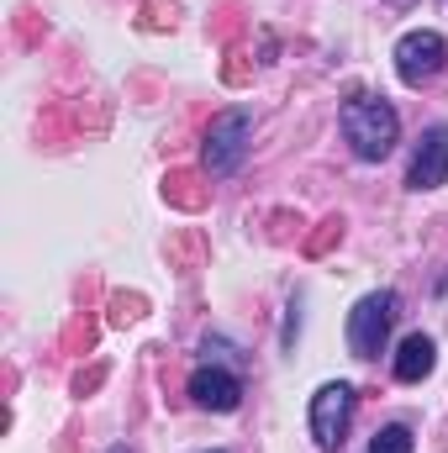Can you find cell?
Segmentation results:
<instances>
[{
    "label": "cell",
    "mask_w": 448,
    "mask_h": 453,
    "mask_svg": "<svg viewBox=\"0 0 448 453\" xmlns=\"http://www.w3.org/2000/svg\"><path fill=\"white\" fill-rule=\"evenodd\" d=\"M248 137H253V116L248 111H222L212 121V132H206V169L212 174H232L237 164H243V153H248Z\"/></svg>",
    "instance_id": "3957f363"
},
{
    "label": "cell",
    "mask_w": 448,
    "mask_h": 453,
    "mask_svg": "<svg viewBox=\"0 0 448 453\" xmlns=\"http://www.w3.org/2000/svg\"><path fill=\"white\" fill-rule=\"evenodd\" d=\"M369 453H412V433L406 427H380L369 438Z\"/></svg>",
    "instance_id": "9c48e42d"
},
{
    "label": "cell",
    "mask_w": 448,
    "mask_h": 453,
    "mask_svg": "<svg viewBox=\"0 0 448 453\" xmlns=\"http://www.w3.org/2000/svg\"><path fill=\"white\" fill-rule=\"evenodd\" d=\"M343 137H348V148L364 164H380L401 142V116H396L390 101H380V96H353L343 106Z\"/></svg>",
    "instance_id": "6da1fadb"
},
{
    "label": "cell",
    "mask_w": 448,
    "mask_h": 453,
    "mask_svg": "<svg viewBox=\"0 0 448 453\" xmlns=\"http://www.w3.org/2000/svg\"><path fill=\"white\" fill-rule=\"evenodd\" d=\"M390 322H396V296L390 290L364 296L348 311V348H353V358H380L385 338H390Z\"/></svg>",
    "instance_id": "7a4b0ae2"
},
{
    "label": "cell",
    "mask_w": 448,
    "mask_h": 453,
    "mask_svg": "<svg viewBox=\"0 0 448 453\" xmlns=\"http://www.w3.org/2000/svg\"><path fill=\"white\" fill-rule=\"evenodd\" d=\"M448 180V127H428L422 132V142H417V153H412V174H406V185L412 190H438Z\"/></svg>",
    "instance_id": "8992f818"
},
{
    "label": "cell",
    "mask_w": 448,
    "mask_h": 453,
    "mask_svg": "<svg viewBox=\"0 0 448 453\" xmlns=\"http://www.w3.org/2000/svg\"><path fill=\"white\" fill-rule=\"evenodd\" d=\"M348 422H353V385H322L317 395H312V438L322 443V449H343V438H348Z\"/></svg>",
    "instance_id": "277c9868"
},
{
    "label": "cell",
    "mask_w": 448,
    "mask_h": 453,
    "mask_svg": "<svg viewBox=\"0 0 448 453\" xmlns=\"http://www.w3.org/2000/svg\"><path fill=\"white\" fill-rule=\"evenodd\" d=\"M444 64H448V42L438 32H406L396 42V74L406 85H428L433 74H444Z\"/></svg>",
    "instance_id": "5b68a950"
},
{
    "label": "cell",
    "mask_w": 448,
    "mask_h": 453,
    "mask_svg": "<svg viewBox=\"0 0 448 453\" xmlns=\"http://www.w3.org/2000/svg\"><path fill=\"white\" fill-rule=\"evenodd\" d=\"M433 364H438V348H433V338H422V333L401 338V348H396V380L417 385V380H428V374H433Z\"/></svg>",
    "instance_id": "ba28073f"
},
{
    "label": "cell",
    "mask_w": 448,
    "mask_h": 453,
    "mask_svg": "<svg viewBox=\"0 0 448 453\" xmlns=\"http://www.w3.org/2000/svg\"><path fill=\"white\" fill-rule=\"evenodd\" d=\"M190 395H196V406H206V411H237L243 385H237L227 369H196V374H190Z\"/></svg>",
    "instance_id": "52a82bcc"
}]
</instances>
